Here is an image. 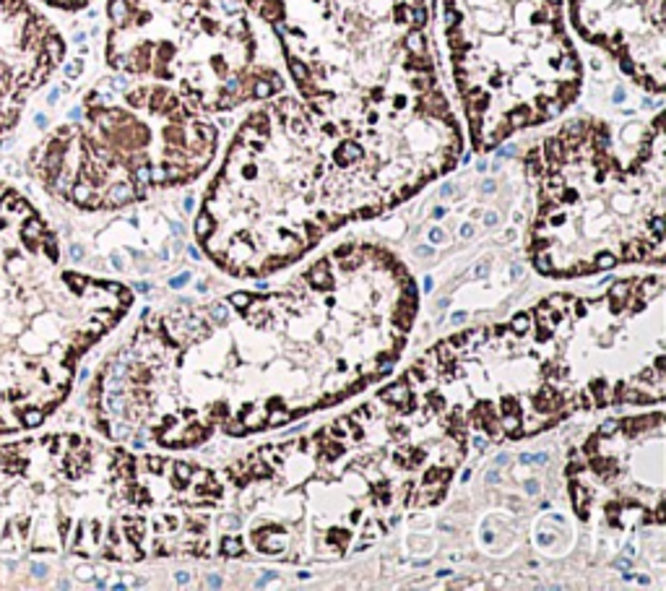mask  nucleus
Wrapping results in <instances>:
<instances>
[{
  "label": "nucleus",
  "instance_id": "nucleus-1",
  "mask_svg": "<svg viewBox=\"0 0 666 591\" xmlns=\"http://www.w3.org/2000/svg\"><path fill=\"white\" fill-rule=\"evenodd\" d=\"M279 37L331 144L365 151L367 185L404 201L464 151L427 42V0H242Z\"/></svg>",
  "mask_w": 666,
  "mask_h": 591
},
{
  "label": "nucleus",
  "instance_id": "nucleus-2",
  "mask_svg": "<svg viewBox=\"0 0 666 591\" xmlns=\"http://www.w3.org/2000/svg\"><path fill=\"white\" fill-rule=\"evenodd\" d=\"M562 3L443 0L445 42L474 151H492L578 99L583 68Z\"/></svg>",
  "mask_w": 666,
  "mask_h": 591
},
{
  "label": "nucleus",
  "instance_id": "nucleus-3",
  "mask_svg": "<svg viewBox=\"0 0 666 591\" xmlns=\"http://www.w3.org/2000/svg\"><path fill=\"white\" fill-rule=\"evenodd\" d=\"M107 19V63L117 73L174 84L201 112L284 91V78L258 63L242 0H109Z\"/></svg>",
  "mask_w": 666,
  "mask_h": 591
},
{
  "label": "nucleus",
  "instance_id": "nucleus-4",
  "mask_svg": "<svg viewBox=\"0 0 666 591\" xmlns=\"http://www.w3.org/2000/svg\"><path fill=\"white\" fill-rule=\"evenodd\" d=\"M573 27L637 87L664 91V0H568Z\"/></svg>",
  "mask_w": 666,
  "mask_h": 591
},
{
  "label": "nucleus",
  "instance_id": "nucleus-5",
  "mask_svg": "<svg viewBox=\"0 0 666 591\" xmlns=\"http://www.w3.org/2000/svg\"><path fill=\"white\" fill-rule=\"evenodd\" d=\"M66 45L52 24L24 0H0V102L42 87Z\"/></svg>",
  "mask_w": 666,
  "mask_h": 591
},
{
  "label": "nucleus",
  "instance_id": "nucleus-6",
  "mask_svg": "<svg viewBox=\"0 0 666 591\" xmlns=\"http://www.w3.org/2000/svg\"><path fill=\"white\" fill-rule=\"evenodd\" d=\"M409 396H411V394H409L406 383H396V386H388L386 391L380 394V398H383V401H391V404H398V407H401V404H406V401H409Z\"/></svg>",
  "mask_w": 666,
  "mask_h": 591
},
{
  "label": "nucleus",
  "instance_id": "nucleus-7",
  "mask_svg": "<svg viewBox=\"0 0 666 591\" xmlns=\"http://www.w3.org/2000/svg\"><path fill=\"white\" fill-rule=\"evenodd\" d=\"M213 230H216V224H213L211 214H206V211L198 214V219H195V237H198V240H209L213 234Z\"/></svg>",
  "mask_w": 666,
  "mask_h": 591
},
{
  "label": "nucleus",
  "instance_id": "nucleus-8",
  "mask_svg": "<svg viewBox=\"0 0 666 591\" xmlns=\"http://www.w3.org/2000/svg\"><path fill=\"white\" fill-rule=\"evenodd\" d=\"M308 279L312 281V287L331 290V274H328V266H326V263H318V266L308 274Z\"/></svg>",
  "mask_w": 666,
  "mask_h": 591
},
{
  "label": "nucleus",
  "instance_id": "nucleus-9",
  "mask_svg": "<svg viewBox=\"0 0 666 591\" xmlns=\"http://www.w3.org/2000/svg\"><path fill=\"white\" fill-rule=\"evenodd\" d=\"M573 503H575V511L580 514V518H589V493H586V487L573 485Z\"/></svg>",
  "mask_w": 666,
  "mask_h": 591
},
{
  "label": "nucleus",
  "instance_id": "nucleus-10",
  "mask_svg": "<svg viewBox=\"0 0 666 591\" xmlns=\"http://www.w3.org/2000/svg\"><path fill=\"white\" fill-rule=\"evenodd\" d=\"M434 354H437V362L451 365V362L455 359V354H458V349H455L451 341H443V344H437V347H434Z\"/></svg>",
  "mask_w": 666,
  "mask_h": 591
},
{
  "label": "nucleus",
  "instance_id": "nucleus-11",
  "mask_svg": "<svg viewBox=\"0 0 666 591\" xmlns=\"http://www.w3.org/2000/svg\"><path fill=\"white\" fill-rule=\"evenodd\" d=\"M500 427H502V433H510L513 437L523 435V430H521V417H518V414H505V417L500 419Z\"/></svg>",
  "mask_w": 666,
  "mask_h": 591
},
{
  "label": "nucleus",
  "instance_id": "nucleus-12",
  "mask_svg": "<svg viewBox=\"0 0 666 591\" xmlns=\"http://www.w3.org/2000/svg\"><path fill=\"white\" fill-rule=\"evenodd\" d=\"M589 394L591 396H596V404H609V401H612V391H609V386L604 383V380H596V383L591 386Z\"/></svg>",
  "mask_w": 666,
  "mask_h": 591
},
{
  "label": "nucleus",
  "instance_id": "nucleus-13",
  "mask_svg": "<svg viewBox=\"0 0 666 591\" xmlns=\"http://www.w3.org/2000/svg\"><path fill=\"white\" fill-rule=\"evenodd\" d=\"M510 329L515 331L518 336H523V334H529V329H531V315H529V313H518V315H513Z\"/></svg>",
  "mask_w": 666,
  "mask_h": 591
},
{
  "label": "nucleus",
  "instance_id": "nucleus-14",
  "mask_svg": "<svg viewBox=\"0 0 666 591\" xmlns=\"http://www.w3.org/2000/svg\"><path fill=\"white\" fill-rule=\"evenodd\" d=\"M533 263H536V271H539V274H552L550 250H547V248H536V255H533Z\"/></svg>",
  "mask_w": 666,
  "mask_h": 591
},
{
  "label": "nucleus",
  "instance_id": "nucleus-15",
  "mask_svg": "<svg viewBox=\"0 0 666 591\" xmlns=\"http://www.w3.org/2000/svg\"><path fill=\"white\" fill-rule=\"evenodd\" d=\"M242 550H245V547H242V542L237 537H227L222 542V553L227 555V558H240Z\"/></svg>",
  "mask_w": 666,
  "mask_h": 591
},
{
  "label": "nucleus",
  "instance_id": "nucleus-16",
  "mask_svg": "<svg viewBox=\"0 0 666 591\" xmlns=\"http://www.w3.org/2000/svg\"><path fill=\"white\" fill-rule=\"evenodd\" d=\"M242 422L248 430H261L266 425V412H248V414H242Z\"/></svg>",
  "mask_w": 666,
  "mask_h": 591
},
{
  "label": "nucleus",
  "instance_id": "nucleus-17",
  "mask_svg": "<svg viewBox=\"0 0 666 591\" xmlns=\"http://www.w3.org/2000/svg\"><path fill=\"white\" fill-rule=\"evenodd\" d=\"M487 336H490V334H487V329H474V331H469V334H466V341H469V344H466V349L482 347L484 341H487Z\"/></svg>",
  "mask_w": 666,
  "mask_h": 591
},
{
  "label": "nucleus",
  "instance_id": "nucleus-18",
  "mask_svg": "<svg viewBox=\"0 0 666 591\" xmlns=\"http://www.w3.org/2000/svg\"><path fill=\"white\" fill-rule=\"evenodd\" d=\"M206 430L203 427H198V425H193L190 430H185L183 433V443H188V446H193V443H201V440H206Z\"/></svg>",
  "mask_w": 666,
  "mask_h": 591
},
{
  "label": "nucleus",
  "instance_id": "nucleus-19",
  "mask_svg": "<svg viewBox=\"0 0 666 591\" xmlns=\"http://www.w3.org/2000/svg\"><path fill=\"white\" fill-rule=\"evenodd\" d=\"M42 3H47V6H55V8L76 10V8H84V6H86V3H91V0H42Z\"/></svg>",
  "mask_w": 666,
  "mask_h": 591
},
{
  "label": "nucleus",
  "instance_id": "nucleus-20",
  "mask_svg": "<svg viewBox=\"0 0 666 591\" xmlns=\"http://www.w3.org/2000/svg\"><path fill=\"white\" fill-rule=\"evenodd\" d=\"M628 292H630V281H614V287L609 290V297H612V302H622L628 297Z\"/></svg>",
  "mask_w": 666,
  "mask_h": 591
},
{
  "label": "nucleus",
  "instance_id": "nucleus-21",
  "mask_svg": "<svg viewBox=\"0 0 666 591\" xmlns=\"http://www.w3.org/2000/svg\"><path fill=\"white\" fill-rule=\"evenodd\" d=\"M648 255V245L643 248L640 243H630L628 248H625V258L628 261H640V258H646Z\"/></svg>",
  "mask_w": 666,
  "mask_h": 591
},
{
  "label": "nucleus",
  "instance_id": "nucleus-22",
  "mask_svg": "<svg viewBox=\"0 0 666 591\" xmlns=\"http://www.w3.org/2000/svg\"><path fill=\"white\" fill-rule=\"evenodd\" d=\"M224 430H227V435H234V437L250 433V430L245 427V422H242V419H227V422H224Z\"/></svg>",
  "mask_w": 666,
  "mask_h": 591
},
{
  "label": "nucleus",
  "instance_id": "nucleus-23",
  "mask_svg": "<svg viewBox=\"0 0 666 591\" xmlns=\"http://www.w3.org/2000/svg\"><path fill=\"white\" fill-rule=\"evenodd\" d=\"M229 305H232V308H240V311H245V308H250V305H252V297L248 294V292H234V294H229Z\"/></svg>",
  "mask_w": 666,
  "mask_h": 591
},
{
  "label": "nucleus",
  "instance_id": "nucleus-24",
  "mask_svg": "<svg viewBox=\"0 0 666 591\" xmlns=\"http://www.w3.org/2000/svg\"><path fill=\"white\" fill-rule=\"evenodd\" d=\"M617 266V258L612 255V253H601V255H596V261H593V269H614Z\"/></svg>",
  "mask_w": 666,
  "mask_h": 591
},
{
  "label": "nucleus",
  "instance_id": "nucleus-25",
  "mask_svg": "<svg viewBox=\"0 0 666 591\" xmlns=\"http://www.w3.org/2000/svg\"><path fill=\"white\" fill-rule=\"evenodd\" d=\"M289 419H292L289 412H284V409H276V412L266 414V425H284V422H289Z\"/></svg>",
  "mask_w": 666,
  "mask_h": 591
},
{
  "label": "nucleus",
  "instance_id": "nucleus-26",
  "mask_svg": "<svg viewBox=\"0 0 666 591\" xmlns=\"http://www.w3.org/2000/svg\"><path fill=\"white\" fill-rule=\"evenodd\" d=\"M109 435H115L117 440H126V437H130V425L128 422H115V425H109Z\"/></svg>",
  "mask_w": 666,
  "mask_h": 591
},
{
  "label": "nucleus",
  "instance_id": "nucleus-27",
  "mask_svg": "<svg viewBox=\"0 0 666 591\" xmlns=\"http://www.w3.org/2000/svg\"><path fill=\"white\" fill-rule=\"evenodd\" d=\"M159 443L162 446H177V443H183V433H167V430H162L159 433Z\"/></svg>",
  "mask_w": 666,
  "mask_h": 591
},
{
  "label": "nucleus",
  "instance_id": "nucleus-28",
  "mask_svg": "<svg viewBox=\"0 0 666 591\" xmlns=\"http://www.w3.org/2000/svg\"><path fill=\"white\" fill-rule=\"evenodd\" d=\"M209 315H211V320H216V323H224V320L229 318V313H227L224 305H211V308H209Z\"/></svg>",
  "mask_w": 666,
  "mask_h": 591
},
{
  "label": "nucleus",
  "instance_id": "nucleus-29",
  "mask_svg": "<svg viewBox=\"0 0 666 591\" xmlns=\"http://www.w3.org/2000/svg\"><path fill=\"white\" fill-rule=\"evenodd\" d=\"M323 454H326V458H328V461H336L338 456L344 454V446H341L338 440H336V443H328V446L323 448Z\"/></svg>",
  "mask_w": 666,
  "mask_h": 591
},
{
  "label": "nucleus",
  "instance_id": "nucleus-30",
  "mask_svg": "<svg viewBox=\"0 0 666 591\" xmlns=\"http://www.w3.org/2000/svg\"><path fill=\"white\" fill-rule=\"evenodd\" d=\"M570 297H565V294H552L550 300H547V305H552V311H562L565 305H570Z\"/></svg>",
  "mask_w": 666,
  "mask_h": 591
},
{
  "label": "nucleus",
  "instance_id": "nucleus-31",
  "mask_svg": "<svg viewBox=\"0 0 666 591\" xmlns=\"http://www.w3.org/2000/svg\"><path fill=\"white\" fill-rule=\"evenodd\" d=\"M174 472H177V479H180V482H188L190 474H193V469L185 464V461H177V464H174Z\"/></svg>",
  "mask_w": 666,
  "mask_h": 591
},
{
  "label": "nucleus",
  "instance_id": "nucleus-32",
  "mask_svg": "<svg viewBox=\"0 0 666 591\" xmlns=\"http://www.w3.org/2000/svg\"><path fill=\"white\" fill-rule=\"evenodd\" d=\"M541 425H547V419L544 417H529L526 419V425L521 422V430L523 433H533V430H539Z\"/></svg>",
  "mask_w": 666,
  "mask_h": 591
},
{
  "label": "nucleus",
  "instance_id": "nucleus-33",
  "mask_svg": "<svg viewBox=\"0 0 666 591\" xmlns=\"http://www.w3.org/2000/svg\"><path fill=\"white\" fill-rule=\"evenodd\" d=\"M619 430V422L617 419H607V422H601V427H599V435L604 437V435H614Z\"/></svg>",
  "mask_w": 666,
  "mask_h": 591
},
{
  "label": "nucleus",
  "instance_id": "nucleus-34",
  "mask_svg": "<svg viewBox=\"0 0 666 591\" xmlns=\"http://www.w3.org/2000/svg\"><path fill=\"white\" fill-rule=\"evenodd\" d=\"M575 407H580V409H591V407H593V398H591L589 391H583V394H578V396H575Z\"/></svg>",
  "mask_w": 666,
  "mask_h": 591
},
{
  "label": "nucleus",
  "instance_id": "nucleus-35",
  "mask_svg": "<svg viewBox=\"0 0 666 591\" xmlns=\"http://www.w3.org/2000/svg\"><path fill=\"white\" fill-rule=\"evenodd\" d=\"M406 380H409V383H422V380H425V373L419 370V365H414V368L406 373Z\"/></svg>",
  "mask_w": 666,
  "mask_h": 591
},
{
  "label": "nucleus",
  "instance_id": "nucleus-36",
  "mask_svg": "<svg viewBox=\"0 0 666 591\" xmlns=\"http://www.w3.org/2000/svg\"><path fill=\"white\" fill-rule=\"evenodd\" d=\"M146 466H149V469H151V472L156 474V472H162V469H165V458H159V456H151V458H146Z\"/></svg>",
  "mask_w": 666,
  "mask_h": 591
},
{
  "label": "nucleus",
  "instance_id": "nucleus-37",
  "mask_svg": "<svg viewBox=\"0 0 666 591\" xmlns=\"http://www.w3.org/2000/svg\"><path fill=\"white\" fill-rule=\"evenodd\" d=\"M430 243H432V245L445 243V232H443V230H437V227H432V230H430Z\"/></svg>",
  "mask_w": 666,
  "mask_h": 591
},
{
  "label": "nucleus",
  "instance_id": "nucleus-38",
  "mask_svg": "<svg viewBox=\"0 0 666 591\" xmlns=\"http://www.w3.org/2000/svg\"><path fill=\"white\" fill-rule=\"evenodd\" d=\"M351 253H354V245H341V248L333 253V258H336V261H341V258H347V255H351Z\"/></svg>",
  "mask_w": 666,
  "mask_h": 591
},
{
  "label": "nucleus",
  "instance_id": "nucleus-39",
  "mask_svg": "<svg viewBox=\"0 0 666 591\" xmlns=\"http://www.w3.org/2000/svg\"><path fill=\"white\" fill-rule=\"evenodd\" d=\"M222 526L224 529H240V518H237V516H224Z\"/></svg>",
  "mask_w": 666,
  "mask_h": 591
},
{
  "label": "nucleus",
  "instance_id": "nucleus-40",
  "mask_svg": "<svg viewBox=\"0 0 666 591\" xmlns=\"http://www.w3.org/2000/svg\"><path fill=\"white\" fill-rule=\"evenodd\" d=\"M396 370V359H386L383 365H380V375H391Z\"/></svg>",
  "mask_w": 666,
  "mask_h": 591
},
{
  "label": "nucleus",
  "instance_id": "nucleus-41",
  "mask_svg": "<svg viewBox=\"0 0 666 591\" xmlns=\"http://www.w3.org/2000/svg\"><path fill=\"white\" fill-rule=\"evenodd\" d=\"M414 253L419 255V258H430V255L434 253V248H430V245H416Z\"/></svg>",
  "mask_w": 666,
  "mask_h": 591
},
{
  "label": "nucleus",
  "instance_id": "nucleus-42",
  "mask_svg": "<svg viewBox=\"0 0 666 591\" xmlns=\"http://www.w3.org/2000/svg\"><path fill=\"white\" fill-rule=\"evenodd\" d=\"M206 586H211V589H222V576H216V573H211V576L206 578Z\"/></svg>",
  "mask_w": 666,
  "mask_h": 591
},
{
  "label": "nucleus",
  "instance_id": "nucleus-43",
  "mask_svg": "<svg viewBox=\"0 0 666 591\" xmlns=\"http://www.w3.org/2000/svg\"><path fill=\"white\" fill-rule=\"evenodd\" d=\"M471 446L476 448V451H484V448H487V437H482V435H474V437H471Z\"/></svg>",
  "mask_w": 666,
  "mask_h": 591
},
{
  "label": "nucleus",
  "instance_id": "nucleus-44",
  "mask_svg": "<svg viewBox=\"0 0 666 591\" xmlns=\"http://www.w3.org/2000/svg\"><path fill=\"white\" fill-rule=\"evenodd\" d=\"M523 490H526L529 495H536V493H539V482L529 479V482H523Z\"/></svg>",
  "mask_w": 666,
  "mask_h": 591
},
{
  "label": "nucleus",
  "instance_id": "nucleus-45",
  "mask_svg": "<svg viewBox=\"0 0 666 591\" xmlns=\"http://www.w3.org/2000/svg\"><path fill=\"white\" fill-rule=\"evenodd\" d=\"M451 344H453L455 349L466 347V334H455V336H451Z\"/></svg>",
  "mask_w": 666,
  "mask_h": 591
},
{
  "label": "nucleus",
  "instance_id": "nucleus-46",
  "mask_svg": "<svg viewBox=\"0 0 666 591\" xmlns=\"http://www.w3.org/2000/svg\"><path fill=\"white\" fill-rule=\"evenodd\" d=\"M458 234H461L464 240H469V237H474V224H464V227L458 230Z\"/></svg>",
  "mask_w": 666,
  "mask_h": 591
},
{
  "label": "nucleus",
  "instance_id": "nucleus-47",
  "mask_svg": "<svg viewBox=\"0 0 666 591\" xmlns=\"http://www.w3.org/2000/svg\"><path fill=\"white\" fill-rule=\"evenodd\" d=\"M190 279V274H183V276H174L172 281H169V287H183L185 281Z\"/></svg>",
  "mask_w": 666,
  "mask_h": 591
},
{
  "label": "nucleus",
  "instance_id": "nucleus-48",
  "mask_svg": "<svg viewBox=\"0 0 666 591\" xmlns=\"http://www.w3.org/2000/svg\"><path fill=\"white\" fill-rule=\"evenodd\" d=\"M174 581L180 583V586H185V583L190 581V573H185V571H177V576H174Z\"/></svg>",
  "mask_w": 666,
  "mask_h": 591
},
{
  "label": "nucleus",
  "instance_id": "nucleus-49",
  "mask_svg": "<svg viewBox=\"0 0 666 591\" xmlns=\"http://www.w3.org/2000/svg\"><path fill=\"white\" fill-rule=\"evenodd\" d=\"M550 461V456L547 454H536V456H531V464H539V466H544Z\"/></svg>",
  "mask_w": 666,
  "mask_h": 591
},
{
  "label": "nucleus",
  "instance_id": "nucleus-50",
  "mask_svg": "<svg viewBox=\"0 0 666 591\" xmlns=\"http://www.w3.org/2000/svg\"><path fill=\"white\" fill-rule=\"evenodd\" d=\"M484 224H487V227H494V224H497V214L494 211L487 214V216H484Z\"/></svg>",
  "mask_w": 666,
  "mask_h": 591
},
{
  "label": "nucleus",
  "instance_id": "nucleus-51",
  "mask_svg": "<svg viewBox=\"0 0 666 591\" xmlns=\"http://www.w3.org/2000/svg\"><path fill=\"white\" fill-rule=\"evenodd\" d=\"M510 274H513V279H521V276H523V266H521V263H513V271Z\"/></svg>",
  "mask_w": 666,
  "mask_h": 591
},
{
  "label": "nucleus",
  "instance_id": "nucleus-52",
  "mask_svg": "<svg viewBox=\"0 0 666 591\" xmlns=\"http://www.w3.org/2000/svg\"><path fill=\"white\" fill-rule=\"evenodd\" d=\"M94 576V568H78V578H91Z\"/></svg>",
  "mask_w": 666,
  "mask_h": 591
},
{
  "label": "nucleus",
  "instance_id": "nucleus-53",
  "mask_svg": "<svg viewBox=\"0 0 666 591\" xmlns=\"http://www.w3.org/2000/svg\"><path fill=\"white\" fill-rule=\"evenodd\" d=\"M497 479H500V474H497V469H492V472L487 474V485H497Z\"/></svg>",
  "mask_w": 666,
  "mask_h": 591
},
{
  "label": "nucleus",
  "instance_id": "nucleus-54",
  "mask_svg": "<svg viewBox=\"0 0 666 591\" xmlns=\"http://www.w3.org/2000/svg\"><path fill=\"white\" fill-rule=\"evenodd\" d=\"M70 255H73V258H76V261H81V258H84V250H81V248H78V245H73V248H70Z\"/></svg>",
  "mask_w": 666,
  "mask_h": 591
},
{
  "label": "nucleus",
  "instance_id": "nucleus-55",
  "mask_svg": "<svg viewBox=\"0 0 666 591\" xmlns=\"http://www.w3.org/2000/svg\"><path fill=\"white\" fill-rule=\"evenodd\" d=\"M474 276L484 279V276H487V266H476V269H474Z\"/></svg>",
  "mask_w": 666,
  "mask_h": 591
},
{
  "label": "nucleus",
  "instance_id": "nucleus-56",
  "mask_svg": "<svg viewBox=\"0 0 666 591\" xmlns=\"http://www.w3.org/2000/svg\"><path fill=\"white\" fill-rule=\"evenodd\" d=\"M135 290H138V292H149V290H151V284H149V281H138V284H135Z\"/></svg>",
  "mask_w": 666,
  "mask_h": 591
},
{
  "label": "nucleus",
  "instance_id": "nucleus-57",
  "mask_svg": "<svg viewBox=\"0 0 666 591\" xmlns=\"http://www.w3.org/2000/svg\"><path fill=\"white\" fill-rule=\"evenodd\" d=\"M505 464H508V456L505 454H500L497 458H494V466H505Z\"/></svg>",
  "mask_w": 666,
  "mask_h": 591
},
{
  "label": "nucleus",
  "instance_id": "nucleus-58",
  "mask_svg": "<svg viewBox=\"0 0 666 591\" xmlns=\"http://www.w3.org/2000/svg\"><path fill=\"white\" fill-rule=\"evenodd\" d=\"M193 204H195L193 198H185V201H183V209H185V211H193Z\"/></svg>",
  "mask_w": 666,
  "mask_h": 591
},
{
  "label": "nucleus",
  "instance_id": "nucleus-59",
  "mask_svg": "<svg viewBox=\"0 0 666 591\" xmlns=\"http://www.w3.org/2000/svg\"><path fill=\"white\" fill-rule=\"evenodd\" d=\"M466 320V313H453V323H464Z\"/></svg>",
  "mask_w": 666,
  "mask_h": 591
},
{
  "label": "nucleus",
  "instance_id": "nucleus-60",
  "mask_svg": "<svg viewBox=\"0 0 666 591\" xmlns=\"http://www.w3.org/2000/svg\"><path fill=\"white\" fill-rule=\"evenodd\" d=\"M451 193H453V188H451V185H443V188H440V195H451Z\"/></svg>",
  "mask_w": 666,
  "mask_h": 591
},
{
  "label": "nucleus",
  "instance_id": "nucleus-61",
  "mask_svg": "<svg viewBox=\"0 0 666 591\" xmlns=\"http://www.w3.org/2000/svg\"><path fill=\"white\" fill-rule=\"evenodd\" d=\"M437 311H443V308H448V297H443V300H437V305H434Z\"/></svg>",
  "mask_w": 666,
  "mask_h": 591
},
{
  "label": "nucleus",
  "instance_id": "nucleus-62",
  "mask_svg": "<svg viewBox=\"0 0 666 591\" xmlns=\"http://www.w3.org/2000/svg\"><path fill=\"white\" fill-rule=\"evenodd\" d=\"M484 542H487V544H492V542H494V534H492V532H487V534H484Z\"/></svg>",
  "mask_w": 666,
  "mask_h": 591
},
{
  "label": "nucleus",
  "instance_id": "nucleus-63",
  "mask_svg": "<svg viewBox=\"0 0 666 591\" xmlns=\"http://www.w3.org/2000/svg\"><path fill=\"white\" fill-rule=\"evenodd\" d=\"M521 464H531V456H529V454H521Z\"/></svg>",
  "mask_w": 666,
  "mask_h": 591
},
{
  "label": "nucleus",
  "instance_id": "nucleus-64",
  "mask_svg": "<svg viewBox=\"0 0 666 591\" xmlns=\"http://www.w3.org/2000/svg\"><path fill=\"white\" fill-rule=\"evenodd\" d=\"M430 290H432V279L427 276V279H425V292H430Z\"/></svg>",
  "mask_w": 666,
  "mask_h": 591
}]
</instances>
